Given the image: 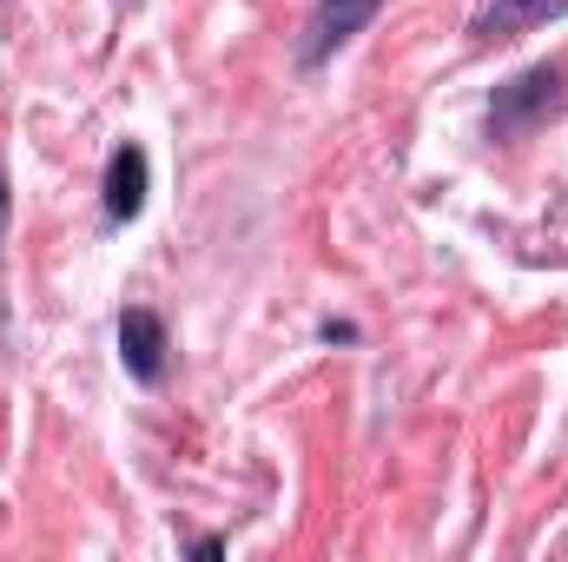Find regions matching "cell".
<instances>
[{
	"instance_id": "cell-5",
	"label": "cell",
	"mask_w": 568,
	"mask_h": 562,
	"mask_svg": "<svg viewBox=\"0 0 568 562\" xmlns=\"http://www.w3.org/2000/svg\"><path fill=\"white\" fill-rule=\"evenodd\" d=\"M556 13H568V0H489L483 20H476V33L483 40H516V33H529V27H542Z\"/></svg>"
},
{
	"instance_id": "cell-2",
	"label": "cell",
	"mask_w": 568,
	"mask_h": 562,
	"mask_svg": "<svg viewBox=\"0 0 568 562\" xmlns=\"http://www.w3.org/2000/svg\"><path fill=\"white\" fill-rule=\"evenodd\" d=\"M120 358H126V371H133L140 384H159V378H165V324H159V311L133 304V311L120 318Z\"/></svg>"
},
{
	"instance_id": "cell-1",
	"label": "cell",
	"mask_w": 568,
	"mask_h": 562,
	"mask_svg": "<svg viewBox=\"0 0 568 562\" xmlns=\"http://www.w3.org/2000/svg\"><path fill=\"white\" fill-rule=\"evenodd\" d=\"M562 93H568L562 67H529V73H516V80L496 87V100H489V133H496V140H523V133H536V127L562 107Z\"/></svg>"
},
{
	"instance_id": "cell-6",
	"label": "cell",
	"mask_w": 568,
	"mask_h": 562,
	"mask_svg": "<svg viewBox=\"0 0 568 562\" xmlns=\"http://www.w3.org/2000/svg\"><path fill=\"white\" fill-rule=\"evenodd\" d=\"M7 212H13V199H7V165H0V232H7Z\"/></svg>"
},
{
	"instance_id": "cell-3",
	"label": "cell",
	"mask_w": 568,
	"mask_h": 562,
	"mask_svg": "<svg viewBox=\"0 0 568 562\" xmlns=\"http://www.w3.org/2000/svg\"><path fill=\"white\" fill-rule=\"evenodd\" d=\"M145 179H152V165H145V145H113V159H106V219H140L145 205Z\"/></svg>"
},
{
	"instance_id": "cell-4",
	"label": "cell",
	"mask_w": 568,
	"mask_h": 562,
	"mask_svg": "<svg viewBox=\"0 0 568 562\" xmlns=\"http://www.w3.org/2000/svg\"><path fill=\"white\" fill-rule=\"evenodd\" d=\"M384 0H317V20H311V60H324V53H337L351 33H364L371 27V13H377Z\"/></svg>"
}]
</instances>
